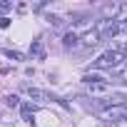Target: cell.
I'll return each mask as SVG.
<instances>
[{
  "label": "cell",
  "mask_w": 127,
  "mask_h": 127,
  "mask_svg": "<svg viewBox=\"0 0 127 127\" xmlns=\"http://www.w3.org/2000/svg\"><path fill=\"white\" fill-rule=\"evenodd\" d=\"M92 67H95V70L120 72V70H125V55H122V50H107V52H102V55L92 62Z\"/></svg>",
  "instance_id": "cell-1"
},
{
  "label": "cell",
  "mask_w": 127,
  "mask_h": 127,
  "mask_svg": "<svg viewBox=\"0 0 127 127\" xmlns=\"http://www.w3.org/2000/svg\"><path fill=\"white\" fill-rule=\"evenodd\" d=\"M117 20L127 23V5H122V8H120V18H117Z\"/></svg>",
  "instance_id": "cell-12"
},
{
  "label": "cell",
  "mask_w": 127,
  "mask_h": 127,
  "mask_svg": "<svg viewBox=\"0 0 127 127\" xmlns=\"http://www.w3.org/2000/svg\"><path fill=\"white\" fill-rule=\"evenodd\" d=\"M47 23H50L52 28H57V25H62V20H60L57 15H47Z\"/></svg>",
  "instance_id": "cell-11"
},
{
  "label": "cell",
  "mask_w": 127,
  "mask_h": 127,
  "mask_svg": "<svg viewBox=\"0 0 127 127\" xmlns=\"http://www.w3.org/2000/svg\"><path fill=\"white\" fill-rule=\"evenodd\" d=\"M5 105H8V107H18V105H20V97H18V95H5Z\"/></svg>",
  "instance_id": "cell-8"
},
{
  "label": "cell",
  "mask_w": 127,
  "mask_h": 127,
  "mask_svg": "<svg viewBox=\"0 0 127 127\" xmlns=\"http://www.w3.org/2000/svg\"><path fill=\"white\" fill-rule=\"evenodd\" d=\"M23 90H25V95H28L30 100H37V102H47V100H52V97H47L42 90H37V87H32V85H25Z\"/></svg>",
  "instance_id": "cell-5"
},
{
  "label": "cell",
  "mask_w": 127,
  "mask_h": 127,
  "mask_svg": "<svg viewBox=\"0 0 127 127\" xmlns=\"http://www.w3.org/2000/svg\"><path fill=\"white\" fill-rule=\"evenodd\" d=\"M100 40H102V35H100L97 30H87L85 35H80V47H82V50H90V47H95Z\"/></svg>",
  "instance_id": "cell-3"
},
{
  "label": "cell",
  "mask_w": 127,
  "mask_h": 127,
  "mask_svg": "<svg viewBox=\"0 0 127 127\" xmlns=\"http://www.w3.org/2000/svg\"><path fill=\"white\" fill-rule=\"evenodd\" d=\"M102 117H105L107 122H117V120L127 117V102H125V105H112V107H107V110L102 112Z\"/></svg>",
  "instance_id": "cell-2"
},
{
  "label": "cell",
  "mask_w": 127,
  "mask_h": 127,
  "mask_svg": "<svg viewBox=\"0 0 127 127\" xmlns=\"http://www.w3.org/2000/svg\"><path fill=\"white\" fill-rule=\"evenodd\" d=\"M125 80H127V70H125Z\"/></svg>",
  "instance_id": "cell-15"
},
{
  "label": "cell",
  "mask_w": 127,
  "mask_h": 127,
  "mask_svg": "<svg viewBox=\"0 0 127 127\" xmlns=\"http://www.w3.org/2000/svg\"><path fill=\"white\" fill-rule=\"evenodd\" d=\"M122 55H125V57H127V45H125V47H122Z\"/></svg>",
  "instance_id": "cell-14"
},
{
  "label": "cell",
  "mask_w": 127,
  "mask_h": 127,
  "mask_svg": "<svg viewBox=\"0 0 127 127\" xmlns=\"http://www.w3.org/2000/svg\"><path fill=\"white\" fill-rule=\"evenodd\" d=\"M32 52H35L37 57H45V50H42V45H40V40H35V42H32Z\"/></svg>",
  "instance_id": "cell-9"
},
{
  "label": "cell",
  "mask_w": 127,
  "mask_h": 127,
  "mask_svg": "<svg viewBox=\"0 0 127 127\" xmlns=\"http://www.w3.org/2000/svg\"><path fill=\"white\" fill-rule=\"evenodd\" d=\"M8 25H10V18H5V15H3V18H0V30H5Z\"/></svg>",
  "instance_id": "cell-13"
},
{
  "label": "cell",
  "mask_w": 127,
  "mask_h": 127,
  "mask_svg": "<svg viewBox=\"0 0 127 127\" xmlns=\"http://www.w3.org/2000/svg\"><path fill=\"white\" fill-rule=\"evenodd\" d=\"M87 90H90V95H95V97H110V95H112V87H110L107 82H90Z\"/></svg>",
  "instance_id": "cell-4"
},
{
  "label": "cell",
  "mask_w": 127,
  "mask_h": 127,
  "mask_svg": "<svg viewBox=\"0 0 127 127\" xmlns=\"http://www.w3.org/2000/svg\"><path fill=\"white\" fill-rule=\"evenodd\" d=\"M23 120H25V122H30V125L35 122V120H32V105H28V102L23 105Z\"/></svg>",
  "instance_id": "cell-7"
},
{
  "label": "cell",
  "mask_w": 127,
  "mask_h": 127,
  "mask_svg": "<svg viewBox=\"0 0 127 127\" xmlns=\"http://www.w3.org/2000/svg\"><path fill=\"white\" fill-rule=\"evenodd\" d=\"M5 55H8L10 60H25V55H23V52H18V50H5Z\"/></svg>",
  "instance_id": "cell-10"
},
{
  "label": "cell",
  "mask_w": 127,
  "mask_h": 127,
  "mask_svg": "<svg viewBox=\"0 0 127 127\" xmlns=\"http://www.w3.org/2000/svg\"><path fill=\"white\" fill-rule=\"evenodd\" d=\"M62 45H65L67 50H70V47H80V32H77V30L65 32V37H62Z\"/></svg>",
  "instance_id": "cell-6"
}]
</instances>
